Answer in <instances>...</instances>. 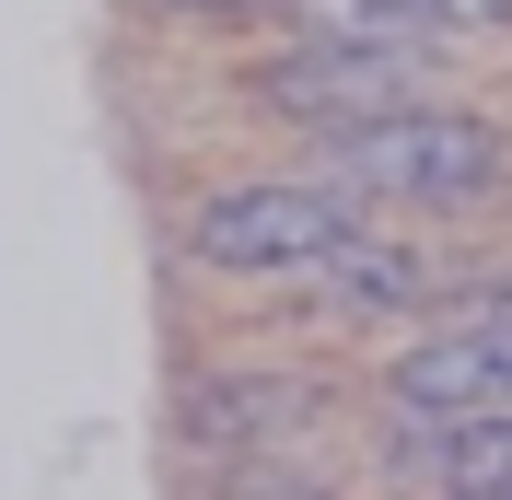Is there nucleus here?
<instances>
[{"instance_id":"9b49d317","label":"nucleus","mask_w":512,"mask_h":500,"mask_svg":"<svg viewBox=\"0 0 512 500\" xmlns=\"http://www.w3.org/2000/svg\"><path fill=\"white\" fill-rule=\"evenodd\" d=\"M466 500H512V489H466Z\"/></svg>"},{"instance_id":"20e7f679","label":"nucleus","mask_w":512,"mask_h":500,"mask_svg":"<svg viewBox=\"0 0 512 500\" xmlns=\"http://www.w3.org/2000/svg\"><path fill=\"white\" fill-rule=\"evenodd\" d=\"M408 431H454V419H489L512 407V314H454L443 338H419L396 373H384Z\"/></svg>"},{"instance_id":"1a4fd4ad","label":"nucleus","mask_w":512,"mask_h":500,"mask_svg":"<svg viewBox=\"0 0 512 500\" xmlns=\"http://www.w3.org/2000/svg\"><path fill=\"white\" fill-rule=\"evenodd\" d=\"M419 12L443 24V47H454V35H501L512 24V0H419Z\"/></svg>"},{"instance_id":"0eeeda50","label":"nucleus","mask_w":512,"mask_h":500,"mask_svg":"<svg viewBox=\"0 0 512 500\" xmlns=\"http://www.w3.org/2000/svg\"><path fill=\"white\" fill-rule=\"evenodd\" d=\"M291 24L315 47H443V24L419 0H291Z\"/></svg>"},{"instance_id":"7ed1b4c3","label":"nucleus","mask_w":512,"mask_h":500,"mask_svg":"<svg viewBox=\"0 0 512 500\" xmlns=\"http://www.w3.org/2000/svg\"><path fill=\"white\" fill-rule=\"evenodd\" d=\"M431 94V47H291V59H268L256 70V105L268 117H291V128H373V117H396V105H419Z\"/></svg>"},{"instance_id":"6e6552de","label":"nucleus","mask_w":512,"mask_h":500,"mask_svg":"<svg viewBox=\"0 0 512 500\" xmlns=\"http://www.w3.org/2000/svg\"><path fill=\"white\" fill-rule=\"evenodd\" d=\"M291 407H303V384H198L187 419H198L210 442H222V431H233V442H256V431H280Z\"/></svg>"},{"instance_id":"423d86ee","label":"nucleus","mask_w":512,"mask_h":500,"mask_svg":"<svg viewBox=\"0 0 512 500\" xmlns=\"http://www.w3.org/2000/svg\"><path fill=\"white\" fill-rule=\"evenodd\" d=\"M315 280H326V314H396V303H419V256H408V245H384L373 221H361L350 245L315 268Z\"/></svg>"},{"instance_id":"f257e3e1","label":"nucleus","mask_w":512,"mask_h":500,"mask_svg":"<svg viewBox=\"0 0 512 500\" xmlns=\"http://www.w3.org/2000/svg\"><path fill=\"white\" fill-rule=\"evenodd\" d=\"M512 140L478 117V105H396L373 128H326V187L350 198H419V210H454V198H489L501 187Z\"/></svg>"},{"instance_id":"39448f33","label":"nucleus","mask_w":512,"mask_h":500,"mask_svg":"<svg viewBox=\"0 0 512 500\" xmlns=\"http://www.w3.org/2000/svg\"><path fill=\"white\" fill-rule=\"evenodd\" d=\"M384 454H396V477H431L443 500L466 489H512V407H489V419H454V431H384Z\"/></svg>"},{"instance_id":"f03ea898","label":"nucleus","mask_w":512,"mask_h":500,"mask_svg":"<svg viewBox=\"0 0 512 500\" xmlns=\"http://www.w3.org/2000/svg\"><path fill=\"white\" fill-rule=\"evenodd\" d=\"M350 233H361V210L326 175H256V187H222L187 221V245L210 268H326Z\"/></svg>"},{"instance_id":"9d476101","label":"nucleus","mask_w":512,"mask_h":500,"mask_svg":"<svg viewBox=\"0 0 512 500\" xmlns=\"http://www.w3.org/2000/svg\"><path fill=\"white\" fill-rule=\"evenodd\" d=\"M175 12H222V24H233V12H268V0H175Z\"/></svg>"}]
</instances>
